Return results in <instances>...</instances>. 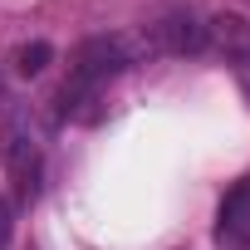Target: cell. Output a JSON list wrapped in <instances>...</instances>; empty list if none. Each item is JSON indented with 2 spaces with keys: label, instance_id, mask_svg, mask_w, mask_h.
Listing matches in <instances>:
<instances>
[{
  "label": "cell",
  "instance_id": "2",
  "mask_svg": "<svg viewBox=\"0 0 250 250\" xmlns=\"http://www.w3.org/2000/svg\"><path fill=\"white\" fill-rule=\"evenodd\" d=\"M128 44L123 40H108V35H93L74 49V64H69V79L83 83V88H103L108 79H118L123 69H128Z\"/></svg>",
  "mask_w": 250,
  "mask_h": 250
},
{
  "label": "cell",
  "instance_id": "6",
  "mask_svg": "<svg viewBox=\"0 0 250 250\" xmlns=\"http://www.w3.org/2000/svg\"><path fill=\"white\" fill-rule=\"evenodd\" d=\"M54 59V49L44 44V40H35V44H20V54H15V74H25V79H35V74H44V64Z\"/></svg>",
  "mask_w": 250,
  "mask_h": 250
},
{
  "label": "cell",
  "instance_id": "1",
  "mask_svg": "<svg viewBox=\"0 0 250 250\" xmlns=\"http://www.w3.org/2000/svg\"><path fill=\"white\" fill-rule=\"evenodd\" d=\"M143 40H147V49H157V54L187 59V54H201V49H206V20H201L191 5H162V10L143 25Z\"/></svg>",
  "mask_w": 250,
  "mask_h": 250
},
{
  "label": "cell",
  "instance_id": "3",
  "mask_svg": "<svg viewBox=\"0 0 250 250\" xmlns=\"http://www.w3.org/2000/svg\"><path fill=\"white\" fill-rule=\"evenodd\" d=\"M0 157H5V167L15 177L20 201H35L40 196V147H35V138H30V128L20 118H10L5 133H0Z\"/></svg>",
  "mask_w": 250,
  "mask_h": 250
},
{
  "label": "cell",
  "instance_id": "7",
  "mask_svg": "<svg viewBox=\"0 0 250 250\" xmlns=\"http://www.w3.org/2000/svg\"><path fill=\"white\" fill-rule=\"evenodd\" d=\"M10 230H15V211H10V201L0 196V250L10 245Z\"/></svg>",
  "mask_w": 250,
  "mask_h": 250
},
{
  "label": "cell",
  "instance_id": "5",
  "mask_svg": "<svg viewBox=\"0 0 250 250\" xmlns=\"http://www.w3.org/2000/svg\"><path fill=\"white\" fill-rule=\"evenodd\" d=\"M216 235H221V245H235V250H245V245H250V177H245V182L221 201Z\"/></svg>",
  "mask_w": 250,
  "mask_h": 250
},
{
  "label": "cell",
  "instance_id": "4",
  "mask_svg": "<svg viewBox=\"0 0 250 250\" xmlns=\"http://www.w3.org/2000/svg\"><path fill=\"white\" fill-rule=\"evenodd\" d=\"M206 49H216L226 64H240L250 69V20L226 10V15H211L206 20Z\"/></svg>",
  "mask_w": 250,
  "mask_h": 250
}]
</instances>
